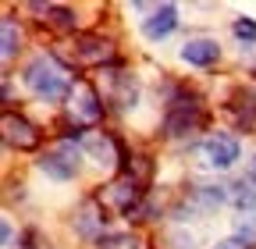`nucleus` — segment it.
Instances as JSON below:
<instances>
[{"mask_svg": "<svg viewBox=\"0 0 256 249\" xmlns=\"http://www.w3.org/2000/svg\"><path fill=\"white\" fill-rule=\"evenodd\" d=\"M25 86L36 92L40 100L54 104V100H68L72 78H68V68H64L57 57L40 54V57H32L28 64H25Z\"/></svg>", "mask_w": 256, "mask_h": 249, "instance_id": "f257e3e1", "label": "nucleus"}, {"mask_svg": "<svg viewBox=\"0 0 256 249\" xmlns=\"http://www.w3.org/2000/svg\"><path fill=\"white\" fill-rule=\"evenodd\" d=\"M78 160H82V146L72 139H60L54 150H46L43 157H40V171L54 182H72L78 174Z\"/></svg>", "mask_w": 256, "mask_h": 249, "instance_id": "f03ea898", "label": "nucleus"}, {"mask_svg": "<svg viewBox=\"0 0 256 249\" xmlns=\"http://www.w3.org/2000/svg\"><path fill=\"white\" fill-rule=\"evenodd\" d=\"M68 118H72V124H82V128H92L104 118V104L86 78H75L68 89Z\"/></svg>", "mask_w": 256, "mask_h": 249, "instance_id": "7ed1b4c3", "label": "nucleus"}, {"mask_svg": "<svg viewBox=\"0 0 256 249\" xmlns=\"http://www.w3.org/2000/svg\"><path fill=\"white\" fill-rule=\"evenodd\" d=\"M203 124V107L196 96H178L171 107H168V121H164V132L171 139H182V136H192Z\"/></svg>", "mask_w": 256, "mask_h": 249, "instance_id": "20e7f679", "label": "nucleus"}, {"mask_svg": "<svg viewBox=\"0 0 256 249\" xmlns=\"http://www.w3.org/2000/svg\"><path fill=\"white\" fill-rule=\"evenodd\" d=\"M238 153H242L238 139H235V136H224V132H217V136L203 139V146H200V157H203V164H206V168H214V171L232 168V164L238 160Z\"/></svg>", "mask_w": 256, "mask_h": 249, "instance_id": "39448f33", "label": "nucleus"}, {"mask_svg": "<svg viewBox=\"0 0 256 249\" xmlns=\"http://www.w3.org/2000/svg\"><path fill=\"white\" fill-rule=\"evenodd\" d=\"M0 128H4V142L14 146V150H36V146H40V128H36L28 118L14 114V110H4Z\"/></svg>", "mask_w": 256, "mask_h": 249, "instance_id": "423d86ee", "label": "nucleus"}, {"mask_svg": "<svg viewBox=\"0 0 256 249\" xmlns=\"http://www.w3.org/2000/svg\"><path fill=\"white\" fill-rule=\"evenodd\" d=\"M104 224H107V206L96 200V196L82 200V206H78V214H75V228H78V235H86V238H100V235H104Z\"/></svg>", "mask_w": 256, "mask_h": 249, "instance_id": "0eeeda50", "label": "nucleus"}, {"mask_svg": "<svg viewBox=\"0 0 256 249\" xmlns=\"http://www.w3.org/2000/svg\"><path fill=\"white\" fill-rule=\"evenodd\" d=\"M78 146H82V157L96 160V164H114L118 160V146L114 139H107L104 132H75Z\"/></svg>", "mask_w": 256, "mask_h": 249, "instance_id": "6e6552de", "label": "nucleus"}, {"mask_svg": "<svg viewBox=\"0 0 256 249\" xmlns=\"http://www.w3.org/2000/svg\"><path fill=\"white\" fill-rule=\"evenodd\" d=\"M182 60H185V64H192V68H210V64H217V60H220V46H217V40H210V36H196V40H188V43L182 46Z\"/></svg>", "mask_w": 256, "mask_h": 249, "instance_id": "1a4fd4ad", "label": "nucleus"}, {"mask_svg": "<svg viewBox=\"0 0 256 249\" xmlns=\"http://www.w3.org/2000/svg\"><path fill=\"white\" fill-rule=\"evenodd\" d=\"M174 25H178V8L174 4H160L150 11V18H142V36L146 40H164L174 32Z\"/></svg>", "mask_w": 256, "mask_h": 249, "instance_id": "9d476101", "label": "nucleus"}, {"mask_svg": "<svg viewBox=\"0 0 256 249\" xmlns=\"http://www.w3.org/2000/svg\"><path fill=\"white\" fill-rule=\"evenodd\" d=\"M75 57L82 64H107L114 57V43L104 36H78L75 40Z\"/></svg>", "mask_w": 256, "mask_h": 249, "instance_id": "9b49d317", "label": "nucleus"}, {"mask_svg": "<svg viewBox=\"0 0 256 249\" xmlns=\"http://www.w3.org/2000/svg\"><path fill=\"white\" fill-rule=\"evenodd\" d=\"M110 100L118 104V110H132L139 100V86L128 72H110Z\"/></svg>", "mask_w": 256, "mask_h": 249, "instance_id": "f8f14e48", "label": "nucleus"}, {"mask_svg": "<svg viewBox=\"0 0 256 249\" xmlns=\"http://www.w3.org/2000/svg\"><path fill=\"white\" fill-rule=\"evenodd\" d=\"M228 203L235 210H242L246 217H252L256 214V182L252 178H238L232 189H228Z\"/></svg>", "mask_w": 256, "mask_h": 249, "instance_id": "ddd939ff", "label": "nucleus"}, {"mask_svg": "<svg viewBox=\"0 0 256 249\" xmlns=\"http://www.w3.org/2000/svg\"><path fill=\"white\" fill-rule=\"evenodd\" d=\"M228 203V189L224 185H196L192 189V206H200V210H217V206H224Z\"/></svg>", "mask_w": 256, "mask_h": 249, "instance_id": "4468645a", "label": "nucleus"}, {"mask_svg": "<svg viewBox=\"0 0 256 249\" xmlns=\"http://www.w3.org/2000/svg\"><path fill=\"white\" fill-rule=\"evenodd\" d=\"M96 246L100 249H142V242L132 232H104L100 238H96Z\"/></svg>", "mask_w": 256, "mask_h": 249, "instance_id": "2eb2a0df", "label": "nucleus"}, {"mask_svg": "<svg viewBox=\"0 0 256 249\" xmlns=\"http://www.w3.org/2000/svg\"><path fill=\"white\" fill-rule=\"evenodd\" d=\"M32 8L43 11V14H50V22L57 28H72L75 25V11H68V8H57V4H32Z\"/></svg>", "mask_w": 256, "mask_h": 249, "instance_id": "dca6fc26", "label": "nucleus"}, {"mask_svg": "<svg viewBox=\"0 0 256 249\" xmlns=\"http://www.w3.org/2000/svg\"><path fill=\"white\" fill-rule=\"evenodd\" d=\"M18 25L11 22V18H4V25H0V50H4V60L8 57H14V50H18Z\"/></svg>", "mask_w": 256, "mask_h": 249, "instance_id": "f3484780", "label": "nucleus"}, {"mask_svg": "<svg viewBox=\"0 0 256 249\" xmlns=\"http://www.w3.org/2000/svg\"><path fill=\"white\" fill-rule=\"evenodd\" d=\"M164 242H168V249H196V235L185 232V228H168Z\"/></svg>", "mask_w": 256, "mask_h": 249, "instance_id": "a211bd4d", "label": "nucleus"}, {"mask_svg": "<svg viewBox=\"0 0 256 249\" xmlns=\"http://www.w3.org/2000/svg\"><path fill=\"white\" fill-rule=\"evenodd\" d=\"M232 32H235V40H242L246 46H252V43H256V22H252V18H235Z\"/></svg>", "mask_w": 256, "mask_h": 249, "instance_id": "6ab92c4d", "label": "nucleus"}, {"mask_svg": "<svg viewBox=\"0 0 256 249\" xmlns=\"http://www.w3.org/2000/svg\"><path fill=\"white\" fill-rule=\"evenodd\" d=\"M18 249H46V238L36 232V228H28L25 235H22V246Z\"/></svg>", "mask_w": 256, "mask_h": 249, "instance_id": "aec40b11", "label": "nucleus"}, {"mask_svg": "<svg viewBox=\"0 0 256 249\" xmlns=\"http://www.w3.org/2000/svg\"><path fill=\"white\" fill-rule=\"evenodd\" d=\"M214 249H249V238H242V235H232V238H220Z\"/></svg>", "mask_w": 256, "mask_h": 249, "instance_id": "412c9836", "label": "nucleus"}, {"mask_svg": "<svg viewBox=\"0 0 256 249\" xmlns=\"http://www.w3.org/2000/svg\"><path fill=\"white\" fill-rule=\"evenodd\" d=\"M4 249H14V228H11V221H4Z\"/></svg>", "mask_w": 256, "mask_h": 249, "instance_id": "4be33fe9", "label": "nucleus"}, {"mask_svg": "<svg viewBox=\"0 0 256 249\" xmlns=\"http://www.w3.org/2000/svg\"><path fill=\"white\" fill-rule=\"evenodd\" d=\"M249 178L256 182V153H252V160H249Z\"/></svg>", "mask_w": 256, "mask_h": 249, "instance_id": "5701e85b", "label": "nucleus"}]
</instances>
